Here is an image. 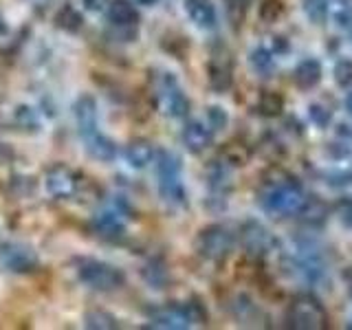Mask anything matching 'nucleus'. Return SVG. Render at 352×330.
Wrapping results in <instances>:
<instances>
[{"label":"nucleus","instance_id":"nucleus-27","mask_svg":"<svg viewBox=\"0 0 352 330\" xmlns=\"http://www.w3.org/2000/svg\"><path fill=\"white\" fill-rule=\"evenodd\" d=\"M260 20L267 22V25H273V22H278L284 14V3L282 0H262L260 3Z\"/></svg>","mask_w":352,"mask_h":330},{"label":"nucleus","instance_id":"nucleus-17","mask_svg":"<svg viewBox=\"0 0 352 330\" xmlns=\"http://www.w3.org/2000/svg\"><path fill=\"white\" fill-rule=\"evenodd\" d=\"M93 227L97 231V236H102L106 240H119L126 236V225L124 220L119 218V214L113 212H106V214H99L93 220Z\"/></svg>","mask_w":352,"mask_h":330},{"label":"nucleus","instance_id":"nucleus-22","mask_svg":"<svg viewBox=\"0 0 352 330\" xmlns=\"http://www.w3.org/2000/svg\"><path fill=\"white\" fill-rule=\"evenodd\" d=\"M84 322H86V328L91 330H113L117 328V317L113 313L104 311V308H93V311H88L84 315Z\"/></svg>","mask_w":352,"mask_h":330},{"label":"nucleus","instance_id":"nucleus-38","mask_svg":"<svg viewBox=\"0 0 352 330\" xmlns=\"http://www.w3.org/2000/svg\"><path fill=\"white\" fill-rule=\"evenodd\" d=\"M344 106H346V113L352 117V88H350V93H348L346 99H344Z\"/></svg>","mask_w":352,"mask_h":330},{"label":"nucleus","instance_id":"nucleus-23","mask_svg":"<svg viewBox=\"0 0 352 330\" xmlns=\"http://www.w3.org/2000/svg\"><path fill=\"white\" fill-rule=\"evenodd\" d=\"M258 113L264 117H280L284 113V97L273 91L262 93L258 99Z\"/></svg>","mask_w":352,"mask_h":330},{"label":"nucleus","instance_id":"nucleus-28","mask_svg":"<svg viewBox=\"0 0 352 330\" xmlns=\"http://www.w3.org/2000/svg\"><path fill=\"white\" fill-rule=\"evenodd\" d=\"M14 117H16V124L22 126V130H33V132H36L40 128V119H38L36 110H33L31 106H18Z\"/></svg>","mask_w":352,"mask_h":330},{"label":"nucleus","instance_id":"nucleus-9","mask_svg":"<svg viewBox=\"0 0 352 330\" xmlns=\"http://www.w3.org/2000/svg\"><path fill=\"white\" fill-rule=\"evenodd\" d=\"M44 187L53 198H69L77 190L75 174L66 168L64 163H53L51 168L44 172Z\"/></svg>","mask_w":352,"mask_h":330},{"label":"nucleus","instance_id":"nucleus-18","mask_svg":"<svg viewBox=\"0 0 352 330\" xmlns=\"http://www.w3.org/2000/svg\"><path fill=\"white\" fill-rule=\"evenodd\" d=\"M322 82V64L313 58H306L295 66V84L302 91H311Z\"/></svg>","mask_w":352,"mask_h":330},{"label":"nucleus","instance_id":"nucleus-31","mask_svg":"<svg viewBox=\"0 0 352 330\" xmlns=\"http://www.w3.org/2000/svg\"><path fill=\"white\" fill-rule=\"evenodd\" d=\"M333 77L341 88H350L352 86V60L348 58L339 60L333 69Z\"/></svg>","mask_w":352,"mask_h":330},{"label":"nucleus","instance_id":"nucleus-24","mask_svg":"<svg viewBox=\"0 0 352 330\" xmlns=\"http://www.w3.org/2000/svg\"><path fill=\"white\" fill-rule=\"evenodd\" d=\"M302 9L313 25H319V27L326 25L328 14H330L328 0H302Z\"/></svg>","mask_w":352,"mask_h":330},{"label":"nucleus","instance_id":"nucleus-26","mask_svg":"<svg viewBox=\"0 0 352 330\" xmlns=\"http://www.w3.org/2000/svg\"><path fill=\"white\" fill-rule=\"evenodd\" d=\"M220 157H223V161L227 165H236V168H240V165H247L251 152L247 146H242V143H225L223 152H220Z\"/></svg>","mask_w":352,"mask_h":330},{"label":"nucleus","instance_id":"nucleus-19","mask_svg":"<svg viewBox=\"0 0 352 330\" xmlns=\"http://www.w3.org/2000/svg\"><path fill=\"white\" fill-rule=\"evenodd\" d=\"M207 80L216 93H225L231 88V84H234V75H231V69L227 64L212 60L207 66Z\"/></svg>","mask_w":352,"mask_h":330},{"label":"nucleus","instance_id":"nucleus-10","mask_svg":"<svg viewBox=\"0 0 352 330\" xmlns=\"http://www.w3.org/2000/svg\"><path fill=\"white\" fill-rule=\"evenodd\" d=\"M73 115H75V124L77 132L84 137L97 132V102L93 95H80L73 104Z\"/></svg>","mask_w":352,"mask_h":330},{"label":"nucleus","instance_id":"nucleus-15","mask_svg":"<svg viewBox=\"0 0 352 330\" xmlns=\"http://www.w3.org/2000/svg\"><path fill=\"white\" fill-rule=\"evenodd\" d=\"M124 157H126L130 168L143 170L154 161V157H157V150H154L152 141H148V139H132L126 146V150H124Z\"/></svg>","mask_w":352,"mask_h":330},{"label":"nucleus","instance_id":"nucleus-3","mask_svg":"<svg viewBox=\"0 0 352 330\" xmlns=\"http://www.w3.org/2000/svg\"><path fill=\"white\" fill-rule=\"evenodd\" d=\"M234 245H236V236L225 225H209L198 231V236L194 240V249L198 256L212 262L225 260L231 253V249H234Z\"/></svg>","mask_w":352,"mask_h":330},{"label":"nucleus","instance_id":"nucleus-41","mask_svg":"<svg viewBox=\"0 0 352 330\" xmlns=\"http://www.w3.org/2000/svg\"><path fill=\"white\" fill-rule=\"evenodd\" d=\"M337 3H339V5H346V7H348V5L352 3V0H337Z\"/></svg>","mask_w":352,"mask_h":330},{"label":"nucleus","instance_id":"nucleus-11","mask_svg":"<svg viewBox=\"0 0 352 330\" xmlns=\"http://www.w3.org/2000/svg\"><path fill=\"white\" fill-rule=\"evenodd\" d=\"M192 322L185 313V306H168L157 308L150 313V328H163V330H183L190 328Z\"/></svg>","mask_w":352,"mask_h":330},{"label":"nucleus","instance_id":"nucleus-37","mask_svg":"<svg viewBox=\"0 0 352 330\" xmlns=\"http://www.w3.org/2000/svg\"><path fill=\"white\" fill-rule=\"evenodd\" d=\"M275 42V51H278V53H289L291 51V44H289V40H286V38H282V36H278V38H273Z\"/></svg>","mask_w":352,"mask_h":330},{"label":"nucleus","instance_id":"nucleus-4","mask_svg":"<svg viewBox=\"0 0 352 330\" xmlns=\"http://www.w3.org/2000/svg\"><path fill=\"white\" fill-rule=\"evenodd\" d=\"M302 203H304L302 187L291 183V181L271 185L269 190L262 194V198H260V205H262L264 212L275 214V216L297 214V212H300Z\"/></svg>","mask_w":352,"mask_h":330},{"label":"nucleus","instance_id":"nucleus-1","mask_svg":"<svg viewBox=\"0 0 352 330\" xmlns=\"http://www.w3.org/2000/svg\"><path fill=\"white\" fill-rule=\"evenodd\" d=\"M77 280L95 291H117L126 284V273L115 264L95 258L77 260Z\"/></svg>","mask_w":352,"mask_h":330},{"label":"nucleus","instance_id":"nucleus-33","mask_svg":"<svg viewBox=\"0 0 352 330\" xmlns=\"http://www.w3.org/2000/svg\"><path fill=\"white\" fill-rule=\"evenodd\" d=\"M337 218L344 227H352V198H341L337 203Z\"/></svg>","mask_w":352,"mask_h":330},{"label":"nucleus","instance_id":"nucleus-2","mask_svg":"<svg viewBox=\"0 0 352 330\" xmlns=\"http://www.w3.org/2000/svg\"><path fill=\"white\" fill-rule=\"evenodd\" d=\"M157 174H159V192L165 203L183 205L185 187L181 181V159L174 152L161 150L157 157Z\"/></svg>","mask_w":352,"mask_h":330},{"label":"nucleus","instance_id":"nucleus-34","mask_svg":"<svg viewBox=\"0 0 352 330\" xmlns=\"http://www.w3.org/2000/svg\"><path fill=\"white\" fill-rule=\"evenodd\" d=\"M311 119H313V124L317 126V128H326L328 124H330V113L324 108V106H319V104H313L311 106Z\"/></svg>","mask_w":352,"mask_h":330},{"label":"nucleus","instance_id":"nucleus-6","mask_svg":"<svg viewBox=\"0 0 352 330\" xmlns=\"http://www.w3.org/2000/svg\"><path fill=\"white\" fill-rule=\"evenodd\" d=\"M289 322L293 328H322L326 322L324 306L315 297L304 295L295 300L289 308Z\"/></svg>","mask_w":352,"mask_h":330},{"label":"nucleus","instance_id":"nucleus-35","mask_svg":"<svg viewBox=\"0 0 352 330\" xmlns=\"http://www.w3.org/2000/svg\"><path fill=\"white\" fill-rule=\"evenodd\" d=\"M82 3H84V9L91 11V14H104L110 5V0H82Z\"/></svg>","mask_w":352,"mask_h":330},{"label":"nucleus","instance_id":"nucleus-12","mask_svg":"<svg viewBox=\"0 0 352 330\" xmlns=\"http://www.w3.org/2000/svg\"><path fill=\"white\" fill-rule=\"evenodd\" d=\"M181 139H183V146L187 148V152L201 154L212 146L214 132L207 124H203V121H190V124L183 128Z\"/></svg>","mask_w":352,"mask_h":330},{"label":"nucleus","instance_id":"nucleus-30","mask_svg":"<svg viewBox=\"0 0 352 330\" xmlns=\"http://www.w3.org/2000/svg\"><path fill=\"white\" fill-rule=\"evenodd\" d=\"M229 124V115L223 106H209L207 108V126L212 128V132L225 130Z\"/></svg>","mask_w":352,"mask_h":330},{"label":"nucleus","instance_id":"nucleus-8","mask_svg":"<svg viewBox=\"0 0 352 330\" xmlns=\"http://www.w3.org/2000/svg\"><path fill=\"white\" fill-rule=\"evenodd\" d=\"M240 240H242V247H245L251 256H264V253H269L275 245V238L271 236V231L262 223H258V220H249V223L242 225Z\"/></svg>","mask_w":352,"mask_h":330},{"label":"nucleus","instance_id":"nucleus-32","mask_svg":"<svg viewBox=\"0 0 352 330\" xmlns=\"http://www.w3.org/2000/svg\"><path fill=\"white\" fill-rule=\"evenodd\" d=\"M141 273H143V278H146V282L152 284L154 289H161V284L165 282V269L157 267V262H150Z\"/></svg>","mask_w":352,"mask_h":330},{"label":"nucleus","instance_id":"nucleus-25","mask_svg":"<svg viewBox=\"0 0 352 330\" xmlns=\"http://www.w3.org/2000/svg\"><path fill=\"white\" fill-rule=\"evenodd\" d=\"M300 214L306 223H311V225H322L324 220H326V216H328V207L322 203V201H306L304 198V203H302V207H300Z\"/></svg>","mask_w":352,"mask_h":330},{"label":"nucleus","instance_id":"nucleus-39","mask_svg":"<svg viewBox=\"0 0 352 330\" xmlns=\"http://www.w3.org/2000/svg\"><path fill=\"white\" fill-rule=\"evenodd\" d=\"M3 33H7V22L3 16H0V36H3Z\"/></svg>","mask_w":352,"mask_h":330},{"label":"nucleus","instance_id":"nucleus-20","mask_svg":"<svg viewBox=\"0 0 352 330\" xmlns=\"http://www.w3.org/2000/svg\"><path fill=\"white\" fill-rule=\"evenodd\" d=\"M55 27L66 33H77L84 27V16L73 5H64L58 14H55Z\"/></svg>","mask_w":352,"mask_h":330},{"label":"nucleus","instance_id":"nucleus-29","mask_svg":"<svg viewBox=\"0 0 352 330\" xmlns=\"http://www.w3.org/2000/svg\"><path fill=\"white\" fill-rule=\"evenodd\" d=\"M209 187H212L214 192H223L229 187V172L223 163H214L212 168H209Z\"/></svg>","mask_w":352,"mask_h":330},{"label":"nucleus","instance_id":"nucleus-16","mask_svg":"<svg viewBox=\"0 0 352 330\" xmlns=\"http://www.w3.org/2000/svg\"><path fill=\"white\" fill-rule=\"evenodd\" d=\"M106 14L115 27H135L139 22V11L130 0H113L108 5Z\"/></svg>","mask_w":352,"mask_h":330},{"label":"nucleus","instance_id":"nucleus-42","mask_svg":"<svg viewBox=\"0 0 352 330\" xmlns=\"http://www.w3.org/2000/svg\"><path fill=\"white\" fill-rule=\"evenodd\" d=\"M350 179H352V168H350Z\"/></svg>","mask_w":352,"mask_h":330},{"label":"nucleus","instance_id":"nucleus-40","mask_svg":"<svg viewBox=\"0 0 352 330\" xmlns=\"http://www.w3.org/2000/svg\"><path fill=\"white\" fill-rule=\"evenodd\" d=\"M137 3H139V5H154L157 0H137Z\"/></svg>","mask_w":352,"mask_h":330},{"label":"nucleus","instance_id":"nucleus-21","mask_svg":"<svg viewBox=\"0 0 352 330\" xmlns=\"http://www.w3.org/2000/svg\"><path fill=\"white\" fill-rule=\"evenodd\" d=\"M249 64H251V69L256 71L258 75L262 77H269L273 71H275V60H273V53L269 49H264V47H258V49H253L251 55H249Z\"/></svg>","mask_w":352,"mask_h":330},{"label":"nucleus","instance_id":"nucleus-13","mask_svg":"<svg viewBox=\"0 0 352 330\" xmlns=\"http://www.w3.org/2000/svg\"><path fill=\"white\" fill-rule=\"evenodd\" d=\"M185 11L198 29L212 31L218 25V14L212 0H185Z\"/></svg>","mask_w":352,"mask_h":330},{"label":"nucleus","instance_id":"nucleus-14","mask_svg":"<svg viewBox=\"0 0 352 330\" xmlns=\"http://www.w3.org/2000/svg\"><path fill=\"white\" fill-rule=\"evenodd\" d=\"M84 143H86V152L88 157L99 161V163H113L117 159V143L102 135V132H93V135L84 137Z\"/></svg>","mask_w":352,"mask_h":330},{"label":"nucleus","instance_id":"nucleus-36","mask_svg":"<svg viewBox=\"0 0 352 330\" xmlns=\"http://www.w3.org/2000/svg\"><path fill=\"white\" fill-rule=\"evenodd\" d=\"M335 22H337L339 27L352 29V11H348V9L339 11V14H335Z\"/></svg>","mask_w":352,"mask_h":330},{"label":"nucleus","instance_id":"nucleus-7","mask_svg":"<svg viewBox=\"0 0 352 330\" xmlns=\"http://www.w3.org/2000/svg\"><path fill=\"white\" fill-rule=\"evenodd\" d=\"M0 262H3L5 269L14 273H29L38 267V256L31 247L11 242V245L0 247Z\"/></svg>","mask_w":352,"mask_h":330},{"label":"nucleus","instance_id":"nucleus-5","mask_svg":"<svg viewBox=\"0 0 352 330\" xmlns=\"http://www.w3.org/2000/svg\"><path fill=\"white\" fill-rule=\"evenodd\" d=\"M159 108L163 115H168L172 119H183L190 113V99L181 91L179 82L172 73L163 77L161 88H159Z\"/></svg>","mask_w":352,"mask_h":330}]
</instances>
